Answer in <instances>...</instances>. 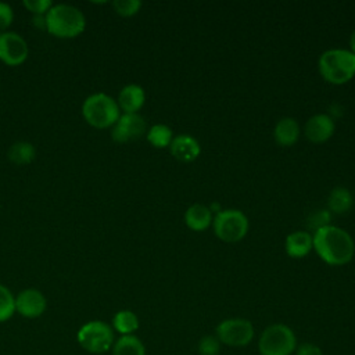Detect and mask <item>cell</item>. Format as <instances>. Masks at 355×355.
I'll list each match as a JSON object with an SVG mask.
<instances>
[{
	"mask_svg": "<svg viewBox=\"0 0 355 355\" xmlns=\"http://www.w3.org/2000/svg\"><path fill=\"white\" fill-rule=\"evenodd\" d=\"M313 250L319 258L330 266H343L354 258L355 243L343 227L327 225L313 232Z\"/></svg>",
	"mask_w": 355,
	"mask_h": 355,
	"instance_id": "6da1fadb",
	"label": "cell"
},
{
	"mask_svg": "<svg viewBox=\"0 0 355 355\" xmlns=\"http://www.w3.org/2000/svg\"><path fill=\"white\" fill-rule=\"evenodd\" d=\"M319 73L331 85H344L355 76V54L347 49H329L318 61Z\"/></svg>",
	"mask_w": 355,
	"mask_h": 355,
	"instance_id": "7a4b0ae2",
	"label": "cell"
},
{
	"mask_svg": "<svg viewBox=\"0 0 355 355\" xmlns=\"http://www.w3.org/2000/svg\"><path fill=\"white\" fill-rule=\"evenodd\" d=\"M47 32L57 37H75L85 31L83 12L71 4H55L46 14Z\"/></svg>",
	"mask_w": 355,
	"mask_h": 355,
	"instance_id": "3957f363",
	"label": "cell"
},
{
	"mask_svg": "<svg viewBox=\"0 0 355 355\" xmlns=\"http://www.w3.org/2000/svg\"><path fill=\"white\" fill-rule=\"evenodd\" d=\"M119 111L118 103L105 93H94L82 104V114L86 122L98 129L114 126L121 116Z\"/></svg>",
	"mask_w": 355,
	"mask_h": 355,
	"instance_id": "277c9868",
	"label": "cell"
},
{
	"mask_svg": "<svg viewBox=\"0 0 355 355\" xmlns=\"http://www.w3.org/2000/svg\"><path fill=\"white\" fill-rule=\"evenodd\" d=\"M215 236L225 243H237L248 233L250 222L247 215L234 208L222 209L212 219Z\"/></svg>",
	"mask_w": 355,
	"mask_h": 355,
	"instance_id": "5b68a950",
	"label": "cell"
},
{
	"mask_svg": "<svg viewBox=\"0 0 355 355\" xmlns=\"http://www.w3.org/2000/svg\"><path fill=\"white\" fill-rule=\"evenodd\" d=\"M261 355H291L297 349L294 331L283 323L268 326L258 341Z\"/></svg>",
	"mask_w": 355,
	"mask_h": 355,
	"instance_id": "8992f818",
	"label": "cell"
},
{
	"mask_svg": "<svg viewBox=\"0 0 355 355\" xmlns=\"http://www.w3.org/2000/svg\"><path fill=\"white\" fill-rule=\"evenodd\" d=\"M79 345L90 354H104L115 343L114 329L103 320H90L80 326L76 334Z\"/></svg>",
	"mask_w": 355,
	"mask_h": 355,
	"instance_id": "52a82bcc",
	"label": "cell"
},
{
	"mask_svg": "<svg viewBox=\"0 0 355 355\" xmlns=\"http://www.w3.org/2000/svg\"><path fill=\"white\" fill-rule=\"evenodd\" d=\"M216 338L229 347H245L254 338V326L243 318H230L216 326Z\"/></svg>",
	"mask_w": 355,
	"mask_h": 355,
	"instance_id": "ba28073f",
	"label": "cell"
},
{
	"mask_svg": "<svg viewBox=\"0 0 355 355\" xmlns=\"http://www.w3.org/2000/svg\"><path fill=\"white\" fill-rule=\"evenodd\" d=\"M146 133V121L140 114H122L115 122L111 137L116 143H128Z\"/></svg>",
	"mask_w": 355,
	"mask_h": 355,
	"instance_id": "9c48e42d",
	"label": "cell"
},
{
	"mask_svg": "<svg viewBox=\"0 0 355 355\" xmlns=\"http://www.w3.org/2000/svg\"><path fill=\"white\" fill-rule=\"evenodd\" d=\"M28 57V44L15 32L0 33V60L7 65H19Z\"/></svg>",
	"mask_w": 355,
	"mask_h": 355,
	"instance_id": "30bf717a",
	"label": "cell"
},
{
	"mask_svg": "<svg viewBox=\"0 0 355 355\" xmlns=\"http://www.w3.org/2000/svg\"><path fill=\"white\" fill-rule=\"evenodd\" d=\"M46 306L44 294L36 288H26L15 297V312L28 319L39 318L46 311Z\"/></svg>",
	"mask_w": 355,
	"mask_h": 355,
	"instance_id": "8fae6325",
	"label": "cell"
},
{
	"mask_svg": "<svg viewBox=\"0 0 355 355\" xmlns=\"http://www.w3.org/2000/svg\"><path fill=\"white\" fill-rule=\"evenodd\" d=\"M336 130V122L329 114H315L305 123V136L311 143L327 141Z\"/></svg>",
	"mask_w": 355,
	"mask_h": 355,
	"instance_id": "7c38bea8",
	"label": "cell"
},
{
	"mask_svg": "<svg viewBox=\"0 0 355 355\" xmlns=\"http://www.w3.org/2000/svg\"><path fill=\"white\" fill-rule=\"evenodd\" d=\"M169 151L173 155V158H176L178 161L191 162L200 155L201 147L198 140L194 139L193 136L178 135V136H173L169 144Z\"/></svg>",
	"mask_w": 355,
	"mask_h": 355,
	"instance_id": "4fadbf2b",
	"label": "cell"
},
{
	"mask_svg": "<svg viewBox=\"0 0 355 355\" xmlns=\"http://www.w3.org/2000/svg\"><path fill=\"white\" fill-rule=\"evenodd\" d=\"M146 101L144 89L140 85L130 83L122 87L118 94V107L123 114H136Z\"/></svg>",
	"mask_w": 355,
	"mask_h": 355,
	"instance_id": "5bb4252c",
	"label": "cell"
},
{
	"mask_svg": "<svg viewBox=\"0 0 355 355\" xmlns=\"http://www.w3.org/2000/svg\"><path fill=\"white\" fill-rule=\"evenodd\" d=\"M313 248L312 234L305 230H295L286 237L284 250L290 258L300 259L306 257Z\"/></svg>",
	"mask_w": 355,
	"mask_h": 355,
	"instance_id": "9a60e30c",
	"label": "cell"
},
{
	"mask_svg": "<svg viewBox=\"0 0 355 355\" xmlns=\"http://www.w3.org/2000/svg\"><path fill=\"white\" fill-rule=\"evenodd\" d=\"M300 125L294 118L286 116L277 121L273 129L275 141L282 147H291L300 139Z\"/></svg>",
	"mask_w": 355,
	"mask_h": 355,
	"instance_id": "2e32d148",
	"label": "cell"
},
{
	"mask_svg": "<svg viewBox=\"0 0 355 355\" xmlns=\"http://www.w3.org/2000/svg\"><path fill=\"white\" fill-rule=\"evenodd\" d=\"M212 212L204 204H193L184 212V223L190 230L202 232L212 225Z\"/></svg>",
	"mask_w": 355,
	"mask_h": 355,
	"instance_id": "e0dca14e",
	"label": "cell"
},
{
	"mask_svg": "<svg viewBox=\"0 0 355 355\" xmlns=\"http://www.w3.org/2000/svg\"><path fill=\"white\" fill-rule=\"evenodd\" d=\"M354 205V197L351 191L343 186L334 187L327 198V207L333 214H347Z\"/></svg>",
	"mask_w": 355,
	"mask_h": 355,
	"instance_id": "ac0fdd59",
	"label": "cell"
},
{
	"mask_svg": "<svg viewBox=\"0 0 355 355\" xmlns=\"http://www.w3.org/2000/svg\"><path fill=\"white\" fill-rule=\"evenodd\" d=\"M112 355H146V347L135 334L121 336L112 345Z\"/></svg>",
	"mask_w": 355,
	"mask_h": 355,
	"instance_id": "d6986e66",
	"label": "cell"
},
{
	"mask_svg": "<svg viewBox=\"0 0 355 355\" xmlns=\"http://www.w3.org/2000/svg\"><path fill=\"white\" fill-rule=\"evenodd\" d=\"M112 329L121 336H130L139 329V318L129 309L118 311L112 318Z\"/></svg>",
	"mask_w": 355,
	"mask_h": 355,
	"instance_id": "ffe728a7",
	"label": "cell"
},
{
	"mask_svg": "<svg viewBox=\"0 0 355 355\" xmlns=\"http://www.w3.org/2000/svg\"><path fill=\"white\" fill-rule=\"evenodd\" d=\"M35 147L29 141H17L8 148V158L17 165L29 164L35 158Z\"/></svg>",
	"mask_w": 355,
	"mask_h": 355,
	"instance_id": "44dd1931",
	"label": "cell"
},
{
	"mask_svg": "<svg viewBox=\"0 0 355 355\" xmlns=\"http://www.w3.org/2000/svg\"><path fill=\"white\" fill-rule=\"evenodd\" d=\"M173 139V132L168 125L164 123H157L150 128L147 132V140L150 141L151 146L157 148H165L169 147L171 141Z\"/></svg>",
	"mask_w": 355,
	"mask_h": 355,
	"instance_id": "7402d4cb",
	"label": "cell"
},
{
	"mask_svg": "<svg viewBox=\"0 0 355 355\" xmlns=\"http://www.w3.org/2000/svg\"><path fill=\"white\" fill-rule=\"evenodd\" d=\"M15 312V297L4 286L0 284V323L8 320Z\"/></svg>",
	"mask_w": 355,
	"mask_h": 355,
	"instance_id": "603a6c76",
	"label": "cell"
},
{
	"mask_svg": "<svg viewBox=\"0 0 355 355\" xmlns=\"http://www.w3.org/2000/svg\"><path fill=\"white\" fill-rule=\"evenodd\" d=\"M112 7L116 14L122 17H132L139 12L141 7L140 0H114Z\"/></svg>",
	"mask_w": 355,
	"mask_h": 355,
	"instance_id": "cb8c5ba5",
	"label": "cell"
},
{
	"mask_svg": "<svg viewBox=\"0 0 355 355\" xmlns=\"http://www.w3.org/2000/svg\"><path fill=\"white\" fill-rule=\"evenodd\" d=\"M200 355H218L220 352V343L216 336H204L198 341Z\"/></svg>",
	"mask_w": 355,
	"mask_h": 355,
	"instance_id": "d4e9b609",
	"label": "cell"
},
{
	"mask_svg": "<svg viewBox=\"0 0 355 355\" xmlns=\"http://www.w3.org/2000/svg\"><path fill=\"white\" fill-rule=\"evenodd\" d=\"M330 219H331L330 211H327V209H318L316 212H313L309 216V226L315 232V230H318L320 227H324V226L330 225Z\"/></svg>",
	"mask_w": 355,
	"mask_h": 355,
	"instance_id": "484cf974",
	"label": "cell"
},
{
	"mask_svg": "<svg viewBox=\"0 0 355 355\" xmlns=\"http://www.w3.org/2000/svg\"><path fill=\"white\" fill-rule=\"evenodd\" d=\"M24 6L33 12V15L39 14H47L49 10L53 7V3L50 0H24Z\"/></svg>",
	"mask_w": 355,
	"mask_h": 355,
	"instance_id": "4316f807",
	"label": "cell"
},
{
	"mask_svg": "<svg viewBox=\"0 0 355 355\" xmlns=\"http://www.w3.org/2000/svg\"><path fill=\"white\" fill-rule=\"evenodd\" d=\"M14 12L7 3L0 1V33H3L12 22Z\"/></svg>",
	"mask_w": 355,
	"mask_h": 355,
	"instance_id": "83f0119b",
	"label": "cell"
},
{
	"mask_svg": "<svg viewBox=\"0 0 355 355\" xmlns=\"http://www.w3.org/2000/svg\"><path fill=\"white\" fill-rule=\"evenodd\" d=\"M295 355H323V352L318 345L306 343L295 349Z\"/></svg>",
	"mask_w": 355,
	"mask_h": 355,
	"instance_id": "f1b7e54d",
	"label": "cell"
},
{
	"mask_svg": "<svg viewBox=\"0 0 355 355\" xmlns=\"http://www.w3.org/2000/svg\"><path fill=\"white\" fill-rule=\"evenodd\" d=\"M32 24L36 26V28H39V29H42V31H47V19H46V14H39V15H33V18H32Z\"/></svg>",
	"mask_w": 355,
	"mask_h": 355,
	"instance_id": "f546056e",
	"label": "cell"
},
{
	"mask_svg": "<svg viewBox=\"0 0 355 355\" xmlns=\"http://www.w3.org/2000/svg\"><path fill=\"white\" fill-rule=\"evenodd\" d=\"M349 51L352 54H355V31L349 36Z\"/></svg>",
	"mask_w": 355,
	"mask_h": 355,
	"instance_id": "4dcf8cb0",
	"label": "cell"
}]
</instances>
